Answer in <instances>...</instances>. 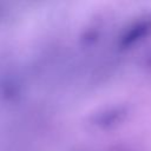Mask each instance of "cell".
Wrapping results in <instances>:
<instances>
[{"instance_id":"obj_1","label":"cell","mask_w":151,"mask_h":151,"mask_svg":"<svg viewBox=\"0 0 151 151\" xmlns=\"http://www.w3.org/2000/svg\"><path fill=\"white\" fill-rule=\"evenodd\" d=\"M150 34H151V21L143 20V21L136 22L131 27H129V29L122 35L119 46L122 48H129L136 42L149 37Z\"/></svg>"}]
</instances>
